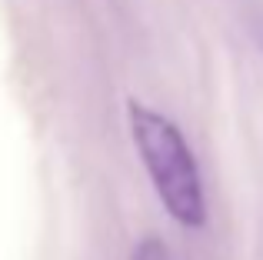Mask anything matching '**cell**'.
<instances>
[{"label":"cell","mask_w":263,"mask_h":260,"mask_svg":"<svg viewBox=\"0 0 263 260\" xmlns=\"http://www.w3.org/2000/svg\"><path fill=\"white\" fill-rule=\"evenodd\" d=\"M130 134H134L137 154H140L147 177L154 183L160 203L167 214L183 227H203L206 220V200L200 170L193 160V150L186 147L183 134L174 120H167L160 110L143 107L137 100L127 104Z\"/></svg>","instance_id":"1"},{"label":"cell","mask_w":263,"mask_h":260,"mask_svg":"<svg viewBox=\"0 0 263 260\" xmlns=\"http://www.w3.org/2000/svg\"><path fill=\"white\" fill-rule=\"evenodd\" d=\"M130 260H170V254H167V247H163L160 240H143L140 247L134 250Z\"/></svg>","instance_id":"2"}]
</instances>
